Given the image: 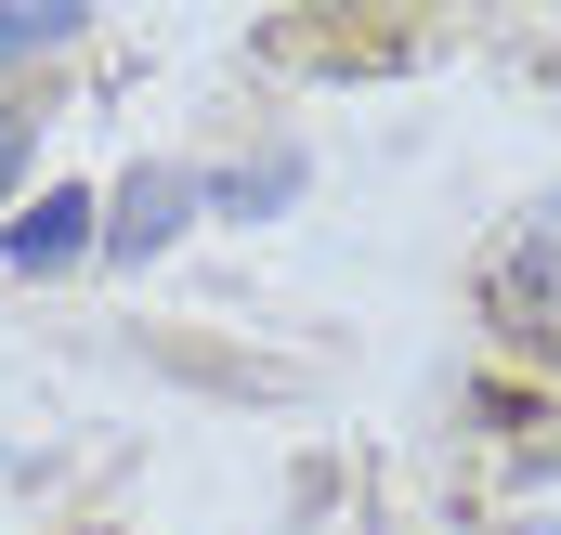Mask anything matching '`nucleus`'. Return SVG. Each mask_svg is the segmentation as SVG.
<instances>
[{
    "label": "nucleus",
    "instance_id": "nucleus-2",
    "mask_svg": "<svg viewBox=\"0 0 561 535\" xmlns=\"http://www.w3.org/2000/svg\"><path fill=\"white\" fill-rule=\"evenodd\" d=\"M79 249H105V196H79V183L26 196V223L0 236V262H13V274H53V262H79Z\"/></svg>",
    "mask_w": 561,
    "mask_h": 535
},
{
    "label": "nucleus",
    "instance_id": "nucleus-6",
    "mask_svg": "<svg viewBox=\"0 0 561 535\" xmlns=\"http://www.w3.org/2000/svg\"><path fill=\"white\" fill-rule=\"evenodd\" d=\"M26 144H39V118H26V105H0V196H13V170H26Z\"/></svg>",
    "mask_w": 561,
    "mask_h": 535
},
{
    "label": "nucleus",
    "instance_id": "nucleus-5",
    "mask_svg": "<svg viewBox=\"0 0 561 535\" xmlns=\"http://www.w3.org/2000/svg\"><path fill=\"white\" fill-rule=\"evenodd\" d=\"M287 196H300V157H249V170L209 183V209H236V223H262V209H287Z\"/></svg>",
    "mask_w": 561,
    "mask_h": 535
},
{
    "label": "nucleus",
    "instance_id": "nucleus-1",
    "mask_svg": "<svg viewBox=\"0 0 561 535\" xmlns=\"http://www.w3.org/2000/svg\"><path fill=\"white\" fill-rule=\"evenodd\" d=\"M196 209H209V183H183V170H131V183L105 196V249H118V262H157Z\"/></svg>",
    "mask_w": 561,
    "mask_h": 535
},
{
    "label": "nucleus",
    "instance_id": "nucleus-3",
    "mask_svg": "<svg viewBox=\"0 0 561 535\" xmlns=\"http://www.w3.org/2000/svg\"><path fill=\"white\" fill-rule=\"evenodd\" d=\"M496 287H510V314H523L536 340H561V196H536V209H523V236H510Z\"/></svg>",
    "mask_w": 561,
    "mask_h": 535
},
{
    "label": "nucleus",
    "instance_id": "nucleus-4",
    "mask_svg": "<svg viewBox=\"0 0 561 535\" xmlns=\"http://www.w3.org/2000/svg\"><path fill=\"white\" fill-rule=\"evenodd\" d=\"M79 13H92V0H0V66L66 53V39H79Z\"/></svg>",
    "mask_w": 561,
    "mask_h": 535
},
{
    "label": "nucleus",
    "instance_id": "nucleus-7",
    "mask_svg": "<svg viewBox=\"0 0 561 535\" xmlns=\"http://www.w3.org/2000/svg\"><path fill=\"white\" fill-rule=\"evenodd\" d=\"M510 535H561V510H523V523H510Z\"/></svg>",
    "mask_w": 561,
    "mask_h": 535
}]
</instances>
